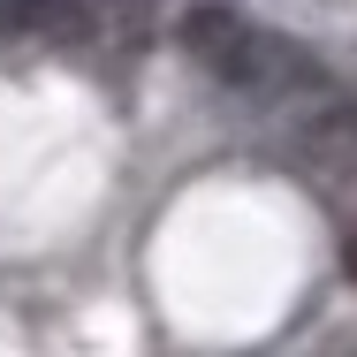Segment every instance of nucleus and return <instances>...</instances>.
Here are the masks:
<instances>
[{
	"label": "nucleus",
	"instance_id": "obj_1",
	"mask_svg": "<svg viewBox=\"0 0 357 357\" xmlns=\"http://www.w3.org/2000/svg\"><path fill=\"white\" fill-rule=\"evenodd\" d=\"M84 15H91V38L107 31V38L137 46L144 31H152V15H160V0H84Z\"/></svg>",
	"mask_w": 357,
	"mask_h": 357
},
{
	"label": "nucleus",
	"instance_id": "obj_2",
	"mask_svg": "<svg viewBox=\"0 0 357 357\" xmlns=\"http://www.w3.org/2000/svg\"><path fill=\"white\" fill-rule=\"evenodd\" d=\"M342 274H350V289H357V213H350V228H342Z\"/></svg>",
	"mask_w": 357,
	"mask_h": 357
}]
</instances>
